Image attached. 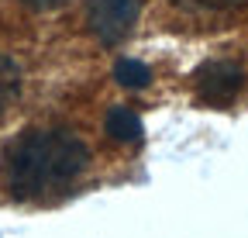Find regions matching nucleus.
Here are the masks:
<instances>
[{
  "label": "nucleus",
  "instance_id": "f257e3e1",
  "mask_svg": "<svg viewBox=\"0 0 248 238\" xmlns=\"http://www.w3.org/2000/svg\"><path fill=\"white\" fill-rule=\"evenodd\" d=\"M90 166V148L66 128L24 131L4 152V187L17 200H45L69 190Z\"/></svg>",
  "mask_w": 248,
  "mask_h": 238
},
{
  "label": "nucleus",
  "instance_id": "f03ea898",
  "mask_svg": "<svg viewBox=\"0 0 248 238\" xmlns=\"http://www.w3.org/2000/svg\"><path fill=\"white\" fill-rule=\"evenodd\" d=\"M141 0H86V28L104 45H117L131 35Z\"/></svg>",
  "mask_w": 248,
  "mask_h": 238
},
{
  "label": "nucleus",
  "instance_id": "7ed1b4c3",
  "mask_svg": "<svg viewBox=\"0 0 248 238\" xmlns=\"http://www.w3.org/2000/svg\"><path fill=\"white\" fill-rule=\"evenodd\" d=\"M193 86H197V97L203 104L221 107V104H231L241 94L245 73H241V66L228 63V59H210V63H203L193 73Z\"/></svg>",
  "mask_w": 248,
  "mask_h": 238
},
{
  "label": "nucleus",
  "instance_id": "20e7f679",
  "mask_svg": "<svg viewBox=\"0 0 248 238\" xmlns=\"http://www.w3.org/2000/svg\"><path fill=\"white\" fill-rule=\"evenodd\" d=\"M104 128L114 142H141L145 128H141V117L131 111V107H124V104H114L104 117Z\"/></svg>",
  "mask_w": 248,
  "mask_h": 238
},
{
  "label": "nucleus",
  "instance_id": "39448f33",
  "mask_svg": "<svg viewBox=\"0 0 248 238\" xmlns=\"http://www.w3.org/2000/svg\"><path fill=\"white\" fill-rule=\"evenodd\" d=\"M17 94H21V66L14 63L11 55L0 52V117L11 111Z\"/></svg>",
  "mask_w": 248,
  "mask_h": 238
},
{
  "label": "nucleus",
  "instance_id": "423d86ee",
  "mask_svg": "<svg viewBox=\"0 0 248 238\" xmlns=\"http://www.w3.org/2000/svg\"><path fill=\"white\" fill-rule=\"evenodd\" d=\"M114 79L121 86H128V90H141V86L152 83V69L145 63H138V59H121L114 66Z\"/></svg>",
  "mask_w": 248,
  "mask_h": 238
},
{
  "label": "nucleus",
  "instance_id": "0eeeda50",
  "mask_svg": "<svg viewBox=\"0 0 248 238\" xmlns=\"http://www.w3.org/2000/svg\"><path fill=\"white\" fill-rule=\"evenodd\" d=\"M183 4H190V7H200V11H231V7L245 4V0H183Z\"/></svg>",
  "mask_w": 248,
  "mask_h": 238
},
{
  "label": "nucleus",
  "instance_id": "6e6552de",
  "mask_svg": "<svg viewBox=\"0 0 248 238\" xmlns=\"http://www.w3.org/2000/svg\"><path fill=\"white\" fill-rule=\"evenodd\" d=\"M28 7H35V11H48V7H59L62 0H24Z\"/></svg>",
  "mask_w": 248,
  "mask_h": 238
}]
</instances>
